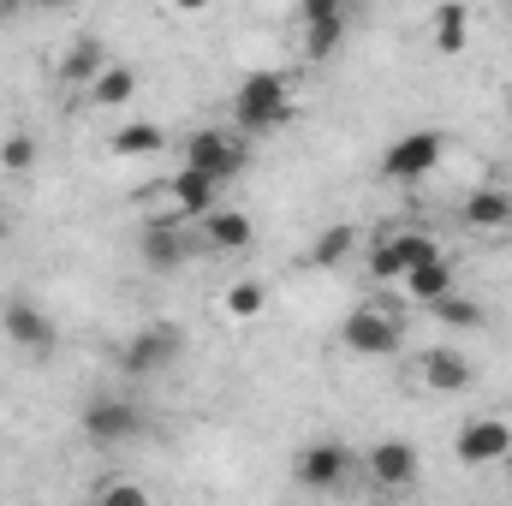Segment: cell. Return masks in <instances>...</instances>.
<instances>
[{"instance_id": "cell-21", "label": "cell", "mask_w": 512, "mask_h": 506, "mask_svg": "<svg viewBox=\"0 0 512 506\" xmlns=\"http://www.w3.org/2000/svg\"><path fill=\"white\" fill-rule=\"evenodd\" d=\"M352 251H358V227H352V221H334V227L316 233L310 268H340V262H352Z\"/></svg>"}, {"instance_id": "cell-32", "label": "cell", "mask_w": 512, "mask_h": 506, "mask_svg": "<svg viewBox=\"0 0 512 506\" xmlns=\"http://www.w3.org/2000/svg\"><path fill=\"white\" fill-rule=\"evenodd\" d=\"M507 120H512V90H507Z\"/></svg>"}, {"instance_id": "cell-12", "label": "cell", "mask_w": 512, "mask_h": 506, "mask_svg": "<svg viewBox=\"0 0 512 506\" xmlns=\"http://www.w3.org/2000/svg\"><path fill=\"white\" fill-rule=\"evenodd\" d=\"M191 227H197V245L215 251V256H245L256 245V221L245 209H227V203H215V209L197 215Z\"/></svg>"}, {"instance_id": "cell-3", "label": "cell", "mask_w": 512, "mask_h": 506, "mask_svg": "<svg viewBox=\"0 0 512 506\" xmlns=\"http://www.w3.org/2000/svg\"><path fill=\"white\" fill-rule=\"evenodd\" d=\"M78 429H84V441H90V447L114 453V447H131V441L149 429V417H143V405H131V399L96 393V399L78 411Z\"/></svg>"}, {"instance_id": "cell-31", "label": "cell", "mask_w": 512, "mask_h": 506, "mask_svg": "<svg viewBox=\"0 0 512 506\" xmlns=\"http://www.w3.org/2000/svg\"><path fill=\"white\" fill-rule=\"evenodd\" d=\"M6 233H12V221H6V209H0V239H6Z\"/></svg>"}, {"instance_id": "cell-7", "label": "cell", "mask_w": 512, "mask_h": 506, "mask_svg": "<svg viewBox=\"0 0 512 506\" xmlns=\"http://www.w3.org/2000/svg\"><path fill=\"white\" fill-rule=\"evenodd\" d=\"M441 155H447V137L441 131H405V137H393L382 155V179L393 185H417V179H429L435 167H441Z\"/></svg>"}, {"instance_id": "cell-14", "label": "cell", "mask_w": 512, "mask_h": 506, "mask_svg": "<svg viewBox=\"0 0 512 506\" xmlns=\"http://www.w3.org/2000/svg\"><path fill=\"white\" fill-rule=\"evenodd\" d=\"M0 334H6L18 352H30V358L54 352V322H48V310L30 304V298H6V304H0Z\"/></svg>"}, {"instance_id": "cell-1", "label": "cell", "mask_w": 512, "mask_h": 506, "mask_svg": "<svg viewBox=\"0 0 512 506\" xmlns=\"http://www.w3.org/2000/svg\"><path fill=\"white\" fill-rule=\"evenodd\" d=\"M298 120V96H292V78L262 66L245 72V84L233 90V126L239 131H280Z\"/></svg>"}, {"instance_id": "cell-18", "label": "cell", "mask_w": 512, "mask_h": 506, "mask_svg": "<svg viewBox=\"0 0 512 506\" xmlns=\"http://www.w3.org/2000/svg\"><path fill=\"white\" fill-rule=\"evenodd\" d=\"M429 42H435V54H459V48L471 42V6H465V0L435 6V12H429Z\"/></svg>"}, {"instance_id": "cell-22", "label": "cell", "mask_w": 512, "mask_h": 506, "mask_svg": "<svg viewBox=\"0 0 512 506\" xmlns=\"http://www.w3.org/2000/svg\"><path fill=\"white\" fill-rule=\"evenodd\" d=\"M131 96H137V72L108 60V66L96 72V84H90V102H96V108H126Z\"/></svg>"}, {"instance_id": "cell-30", "label": "cell", "mask_w": 512, "mask_h": 506, "mask_svg": "<svg viewBox=\"0 0 512 506\" xmlns=\"http://www.w3.org/2000/svg\"><path fill=\"white\" fill-rule=\"evenodd\" d=\"M18 6H36V12H60V6H78V0H18Z\"/></svg>"}, {"instance_id": "cell-28", "label": "cell", "mask_w": 512, "mask_h": 506, "mask_svg": "<svg viewBox=\"0 0 512 506\" xmlns=\"http://www.w3.org/2000/svg\"><path fill=\"white\" fill-rule=\"evenodd\" d=\"M96 501H149V489H143V483H120V477H108V483H96Z\"/></svg>"}, {"instance_id": "cell-26", "label": "cell", "mask_w": 512, "mask_h": 506, "mask_svg": "<svg viewBox=\"0 0 512 506\" xmlns=\"http://www.w3.org/2000/svg\"><path fill=\"white\" fill-rule=\"evenodd\" d=\"M262 310H268V286H262V280H233V286H227V316L256 322Z\"/></svg>"}, {"instance_id": "cell-4", "label": "cell", "mask_w": 512, "mask_h": 506, "mask_svg": "<svg viewBox=\"0 0 512 506\" xmlns=\"http://www.w3.org/2000/svg\"><path fill=\"white\" fill-rule=\"evenodd\" d=\"M179 358H185V334H179V322H149V328H137L126 346L114 352L120 376H161V370H173Z\"/></svg>"}, {"instance_id": "cell-16", "label": "cell", "mask_w": 512, "mask_h": 506, "mask_svg": "<svg viewBox=\"0 0 512 506\" xmlns=\"http://www.w3.org/2000/svg\"><path fill=\"white\" fill-rule=\"evenodd\" d=\"M459 221H465L471 233H512V191H501V185L471 191V197L459 203Z\"/></svg>"}, {"instance_id": "cell-24", "label": "cell", "mask_w": 512, "mask_h": 506, "mask_svg": "<svg viewBox=\"0 0 512 506\" xmlns=\"http://www.w3.org/2000/svg\"><path fill=\"white\" fill-rule=\"evenodd\" d=\"M36 137L30 131H6L0 137V173H12V179H24V173H36Z\"/></svg>"}, {"instance_id": "cell-20", "label": "cell", "mask_w": 512, "mask_h": 506, "mask_svg": "<svg viewBox=\"0 0 512 506\" xmlns=\"http://www.w3.org/2000/svg\"><path fill=\"white\" fill-rule=\"evenodd\" d=\"M102 66H108V48H102L96 36H84V42H72V48L60 54V84H78V90H90Z\"/></svg>"}, {"instance_id": "cell-33", "label": "cell", "mask_w": 512, "mask_h": 506, "mask_svg": "<svg viewBox=\"0 0 512 506\" xmlns=\"http://www.w3.org/2000/svg\"><path fill=\"white\" fill-rule=\"evenodd\" d=\"M507 465H512V459H507ZM507 489H512V477H507Z\"/></svg>"}, {"instance_id": "cell-29", "label": "cell", "mask_w": 512, "mask_h": 506, "mask_svg": "<svg viewBox=\"0 0 512 506\" xmlns=\"http://www.w3.org/2000/svg\"><path fill=\"white\" fill-rule=\"evenodd\" d=\"M167 6H173V12H185V18H191V12H209V6H215V0H167Z\"/></svg>"}, {"instance_id": "cell-2", "label": "cell", "mask_w": 512, "mask_h": 506, "mask_svg": "<svg viewBox=\"0 0 512 506\" xmlns=\"http://www.w3.org/2000/svg\"><path fill=\"white\" fill-rule=\"evenodd\" d=\"M221 179H209L203 167H179V173H167L161 185H149L143 191V209H155V215H173V221H197V215H209L215 203H221Z\"/></svg>"}, {"instance_id": "cell-25", "label": "cell", "mask_w": 512, "mask_h": 506, "mask_svg": "<svg viewBox=\"0 0 512 506\" xmlns=\"http://www.w3.org/2000/svg\"><path fill=\"white\" fill-rule=\"evenodd\" d=\"M429 310H435V322H441V328H483V304H477V298H465L459 286H453L447 298H435Z\"/></svg>"}, {"instance_id": "cell-5", "label": "cell", "mask_w": 512, "mask_h": 506, "mask_svg": "<svg viewBox=\"0 0 512 506\" xmlns=\"http://www.w3.org/2000/svg\"><path fill=\"white\" fill-rule=\"evenodd\" d=\"M340 346L358 352V358H393L405 346V316L399 310H382V304H358L340 322Z\"/></svg>"}, {"instance_id": "cell-19", "label": "cell", "mask_w": 512, "mask_h": 506, "mask_svg": "<svg viewBox=\"0 0 512 506\" xmlns=\"http://www.w3.org/2000/svg\"><path fill=\"white\" fill-rule=\"evenodd\" d=\"M167 149V131L155 126V120H131L108 137V155L114 161H143V155H161Z\"/></svg>"}, {"instance_id": "cell-23", "label": "cell", "mask_w": 512, "mask_h": 506, "mask_svg": "<svg viewBox=\"0 0 512 506\" xmlns=\"http://www.w3.org/2000/svg\"><path fill=\"white\" fill-rule=\"evenodd\" d=\"M352 36V12L346 18H322V24H304V60H328L340 42Z\"/></svg>"}, {"instance_id": "cell-13", "label": "cell", "mask_w": 512, "mask_h": 506, "mask_svg": "<svg viewBox=\"0 0 512 506\" xmlns=\"http://www.w3.org/2000/svg\"><path fill=\"white\" fill-rule=\"evenodd\" d=\"M358 465L370 471V483L387 489V495H399V489H411V483H417V447H411V441H399V435H387V441H376V447H364V453H358Z\"/></svg>"}, {"instance_id": "cell-17", "label": "cell", "mask_w": 512, "mask_h": 506, "mask_svg": "<svg viewBox=\"0 0 512 506\" xmlns=\"http://www.w3.org/2000/svg\"><path fill=\"white\" fill-rule=\"evenodd\" d=\"M399 286H405L411 304H435V298H447V292L459 286V268H453V256L441 251V256H429V262H417Z\"/></svg>"}, {"instance_id": "cell-9", "label": "cell", "mask_w": 512, "mask_h": 506, "mask_svg": "<svg viewBox=\"0 0 512 506\" xmlns=\"http://www.w3.org/2000/svg\"><path fill=\"white\" fill-rule=\"evenodd\" d=\"M185 167H203L209 179H221V185H233L239 173H245V137L227 126H203L185 137Z\"/></svg>"}, {"instance_id": "cell-6", "label": "cell", "mask_w": 512, "mask_h": 506, "mask_svg": "<svg viewBox=\"0 0 512 506\" xmlns=\"http://www.w3.org/2000/svg\"><path fill=\"white\" fill-rule=\"evenodd\" d=\"M429 256H441V239L435 233H423V227H399V233H382L376 245H370V280H382V286H393V280H405L417 262H429Z\"/></svg>"}, {"instance_id": "cell-27", "label": "cell", "mask_w": 512, "mask_h": 506, "mask_svg": "<svg viewBox=\"0 0 512 506\" xmlns=\"http://www.w3.org/2000/svg\"><path fill=\"white\" fill-rule=\"evenodd\" d=\"M352 0H298V24H322V18H346Z\"/></svg>"}, {"instance_id": "cell-8", "label": "cell", "mask_w": 512, "mask_h": 506, "mask_svg": "<svg viewBox=\"0 0 512 506\" xmlns=\"http://www.w3.org/2000/svg\"><path fill=\"white\" fill-rule=\"evenodd\" d=\"M352 465H358V453L346 441H310V447L292 453V483L310 489V495H328L352 477Z\"/></svg>"}, {"instance_id": "cell-10", "label": "cell", "mask_w": 512, "mask_h": 506, "mask_svg": "<svg viewBox=\"0 0 512 506\" xmlns=\"http://www.w3.org/2000/svg\"><path fill=\"white\" fill-rule=\"evenodd\" d=\"M191 221H173V215H149L143 221V233H137V256H143V268L149 274H179L185 262H191V233H185Z\"/></svg>"}, {"instance_id": "cell-11", "label": "cell", "mask_w": 512, "mask_h": 506, "mask_svg": "<svg viewBox=\"0 0 512 506\" xmlns=\"http://www.w3.org/2000/svg\"><path fill=\"white\" fill-rule=\"evenodd\" d=\"M453 459L471 465V471H483V465H507L512 459V423L507 417H471V423H459V435H453Z\"/></svg>"}, {"instance_id": "cell-15", "label": "cell", "mask_w": 512, "mask_h": 506, "mask_svg": "<svg viewBox=\"0 0 512 506\" xmlns=\"http://www.w3.org/2000/svg\"><path fill=\"white\" fill-rule=\"evenodd\" d=\"M471 358L465 352H453V346H435V352H423L417 358V381L429 387V393H465L471 387Z\"/></svg>"}]
</instances>
